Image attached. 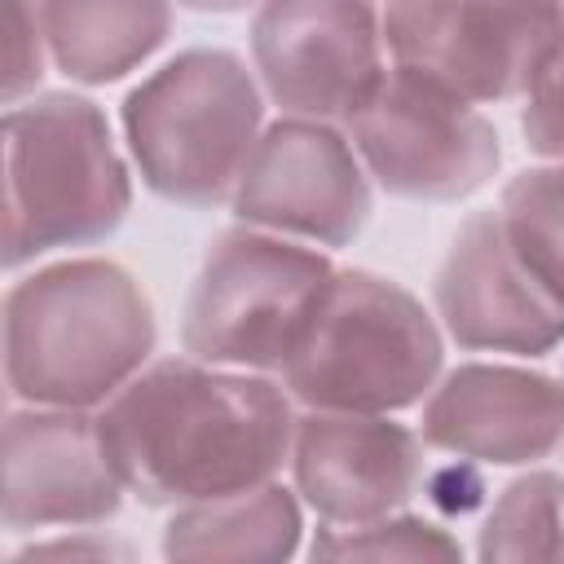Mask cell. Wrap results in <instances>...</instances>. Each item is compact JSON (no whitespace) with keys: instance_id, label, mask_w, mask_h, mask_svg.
Returning a JSON list of instances; mask_svg holds the SVG:
<instances>
[{"instance_id":"obj_20","label":"cell","mask_w":564,"mask_h":564,"mask_svg":"<svg viewBox=\"0 0 564 564\" xmlns=\"http://www.w3.org/2000/svg\"><path fill=\"white\" fill-rule=\"evenodd\" d=\"M520 132L538 159H564V44L520 97Z\"/></svg>"},{"instance_id":"obj_12","label":"cell","mask_w":564,"mask_h":564,"mask_svg":"<svg viewBox=\"0 0 564 564\" xmlns=\"http://www.w3.org/2000/svg\"><path fill=\"white\" fill-rule=\"evenodd\" d=\"M123 480L97 410L13 405L4 419V529H97L119 516Z\"/></svg>"},{"instance_id":"obj_16","label":"cell","mask_w":564,"mask_h":564,"mask_svg":"<svg viewBox=\"0 0 564 564\" xmlns=\"http://www.w3.org/2000/svg\"><path fill=\"white\" fill-rule=\"evenodd\" d=\"M304 538V502L295 485L264 480L256 489L172 507L163 524L167 560H291Z\"/></svg>"},{"instance_id":"obj_5","label":"cell","mask_w":564,"mask_h":564,"mask_svg":"<svg viewBox=\"0 0 564 564\" xmlns=\"http://www.w3.org/2000/svg\"><path fill=\"white\" fill-rule=\"evenodd\" d=\"M445 375V330L423 300L370 269H335L282 388L304 410L401 414Z\"/></svg>"},{"instance_id":"obj_17","label":"cell","mask_w":564,"mask_h":564,"mask_svg":"<svg viewBox=\"0 0 564 564\" xmlns=\"http://www.w3.org/2000/svg\"><path fill=\"white\" fill-rule=\"evenodd\" d=\"M480 560H555L564 564V476L546 467L520 471L489 507L480 538Z\"/></svg>"},{"instance_id":"obj_15","label":"cell","mask_w":564,"mask_h":564,"mask_svg":"<svg viewBox=\"0 0 564 564\" xmlns=\"http://www.w3.org/2000/svg\"><path fill=\"white\" fill-rule=\"evenodd\" d=\"M176 0H35L53 70L101 88L141 70L172 35Z\"/></svg>"},{"instance_id":"obj_13","label":"cell","mask_w":564,"mask_h":564,"mask_svg":"<svg viewBox=\"0 0 564 564\" xmlns=\"http://www.w3.org/2000/svg\"><path fill=\"white\" fill-rule=\"evenodd\" d=\"M419 427L392 414L304 410L291 441V485L322 524H366L405 511L423 485Z\"/></svg>"},{"instance_id":"obj_4","label":"cell","mask_w":564,"mask_h":564,"mask_svg":"<svg viewBox=\"0 0 564 564\" xmlns=\"http://www.w3.org/2000/svg\"><path fill=\"white\" fill-rule=\"evenodd\" d=\"M264 106L256 70L234 48H185L123 97L132 172L154 198L212 212L234 198L264 132Z\"/></svg>"},{"instance_id":"obj_18","label":"cell","mask_w":564,"mask_h":564,"mask_svg":"<svg viewBox=\"0 0 564 564\" xmlns=\"http://www.w3.org/2000/svg\"><path fill=\"white\" fill-rule=\"evenodd\" d=\"M498 220L546 291L564 300V163L542 159L498 194Z\"/></svg>"},{"instance_id":"obj_24","label":"cell","mask_w":564,"mask_h":564,"mask_svg":"<svg viewBox=\"0 0 564 564\" xmlns=\"http://www.w3.org/2000/svg\"><path fill=\"white\" fill-rule=\"evenodd\" d=\"M555 163H564V159H555Z\"/></svg>"},{"instance_id":"obj_1","label":"cell","mask_w":564,"mask_h":564,"mask_svg":"<svg viewBox=\"0 0 564 564\" xmlns=\"http://www.w3.org/2000/svg\"><path fill=\"white\" fill-rule=\"evenodd\" d=\"M97 419L123 489L145 507H189L278 480L300 423L278 375L189 352L150 361Z\"/></svg>"},{"instance_id":"obj_22","label":"cell","mask_w":564,"mask_h":564,"mask_svg":"<svg viewBox=\"0 0 564 564\" xmlns=\"http://www.w3.org/2000/svg\"><path fill=\"white\" fill-rule=\"evenodd\" d=\"M40 555H70V560H110V555H132L123 542H110L101 538V529H62V538H48V542H31L22 546L13 560H40Z\"/></svg>"},{"instance_id":"obj_14","label":"cell","mask_w":564,"mask_h":564,"mask_svg":"<svg viewBox=\"0 0 564 564\" xmlns=\"http://www.w3.org/2000/svg\"><path fill=\"white\" fill-rule=\"evenodd\" d=\"M427 449L480 467H533L564 445V379L507 361H463L423 397Z\"/></svg>"},{"instance_id":"obj_10","label":"cell","mask_w":564,"mask_h":564,"mask_svg":"<svg viewBox=\"0 0 564 564\" xmlns=\"http://www.w3.org/2000/svg\"><path fill=\"white\" fill-rule=\"evenodd\" d=\"M229 207L242 225L335 251L366 229L375 181L339 123L282 115L264 123Z\"/></svg>"},{"instance_id":"obj_2","label":"cell","mask_w":564,"mask_h":564,"mask_svg":"<svg viewBox=\"0 0 564 564\" xmlns=\"http://www.w3.org/2000/svg\"><path fill=\"white\" fill-rule=\"evenodd\" d=\"M154 344V304L119 260H53L4 291V383L22 405L101 410L150 366Z\"/></svg>"},{"instance_id":"obj_8","label":"cell","mask_w":564,"mask_h":564,"mask_svg":"<svg viewBox=\"0 0 564 564\" xmlns=\"http://www.w3.org/2000/svg\"><path fill=\"white\" fill-rule=\"evenodd\" d=\"M388 62L498 106L520 101L564 44V0H383Z\"/></svg>"},{"instance_id":"obj_6","label":"cell","mask_w":564,"mask_h":564,"mask_svg":"<svg viewBox=\"0 0 564 564\" xmlns=\"http://www.w3.org/2000/svg\"><path fill=\"white\" fill-rule=\"evenodd\" d=\"M330 278L322 247L238 220L198 264L181 308V348L212 366L282 375Z\"/></svg>"},{"instance_id":"obj_3","label":"cell","mask_w":564,"mask_h":564,"mask_svg":"<svg viewBox=\"0 0 564 564\" xmlns=\"http://www.w3.org/2000/svg\"><path fill=\"white\" fill-rule=\"evenodd\" d=\"M132 207L106 110L70 88L35 93L4 110V269L18 273L53 251L106 242Z\"/></svg>"},{"instance_id":"obj_7","label":"cell","mask_w":564,"mask_h":564,"mask_svg":"<svg viewBox=\"0 0 564 564\" xmlns=\"http://www.w3.org/2000/svg\"><path fill=\"white\" fill-rule=\"evenodd\" d=\"M339 128L361 154L370 181L410 203L471 198L502 163L498 128L476 101L392 62Z\"/></svg>"},{"instance_id":"obj_11","label":"cell","mask_w":564,"mask_h":564,"mask_svg":"<svg viewBox=\"0 0 564 564\" xmlns=\"http://www.w3.org/2000/svg\"><path fill=\"white\" fill-rule=\"evenodd\" d=\"M432 304L445 339L467 352L542 357L564 344V300L520 260L498 207H480L454 229Z\"/></svg>"},{"instance_id":"obj_19","label":"cell","mask_w":564,"mask_h":564,"mask_svg":"<svg viewBox=\"0 0 564 564\" xmlns=\"http://www.w3.org/2000/svg\"><path fill=\"white\" fill-rule=\"evenodd\" d=\"M308 555L313 560H463V546L445 524L410 511H392L366 524H322Z\"/></svg>"},{"instance_id":"obj_21","label":"cell","mask_w":564,"mask_h":564,"mask_svg":"<svg viewBox=\"0 0 564 564\" xmlns=\"http://www.w3.org/2000/svg\"><path fill=\"white\" fill-rule=\"evenodd\" d=\"M48 44L40 31L35 0H9V44H4V106L35 97L48 70Z\"/></svg>"},{"instance_id":"obj_9","label":"cell","mask_w":564,"mask_h":564,"mask_svg":"<svg viewBox=\"0 0 564 564\" xmlns=\"http://www.w3.org/2000/svg\"><path fill=\"white\" fill-rule=\"evenodd\" d=\"M251 70L282 115L344 123L388 70L375 0H260Z\"/></svg>"},{"instance_id":"obj_23","label":"cell","mask_w":564,"mask_h":564,"mask_svg":"<svg viewBox=\"0 0 564 564\" xmlns=\"http://www.w3.org/2000/svg\"><path fill=\"white\" fill-rule=\"evenodd\" d=\"M176 4L189 13H242V9H256L260 0H176Z\"/></svg>"}]
</instances>
